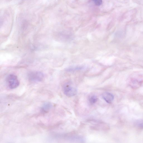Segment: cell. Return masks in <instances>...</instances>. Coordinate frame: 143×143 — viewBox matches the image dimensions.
Segmentation results:
<instances>
[{
  "label": "cell",
  "instance_id": "3",
  "mask_svg": "<svg viewBox=\"0 0 143 143\" xmlns=\"http://www.w3.org/2000/svg\"><path fill=\"white\" fill-rule=\"evenodd\" d=\"M64 94L67 97H71L76 94L77 91L76 88L66 84L64 85L63 88Z\"/></svg>",
  "mask_w": 143,
  "mask_h": 143
},
{
  "label": "cell",
  "instance_id": "2",
  "mask_svg": "<svg viewBox=\"0 0 143 143\" xmlns=\"http://www.w3.org/2000/svg\"><path fill=\"white\" fill-rule=\"evenodd\" d=\"M29 80L34 82H39L42 81L44 79V75L40 72H32L28 74Z\"/></svg>",
  "mask_w": 143,
  "mask_h": 143
},
{
  "label": "cell",
  "instance_id": "1",
  "mask_svg": "<svg viewBox=\"0 0 143 143\" xmlns=\"http://www.w3.org/2000/svg\"><path fill=\"white\" fill-rule=\"evenodd\" d=\"M6 81L8 87L11 89H15L20 84L18 77L13 74H9L6 78Z\"/></svg>",
  "mask_w": 143,
  "mask_h": 143
},
{
  "label": "cell",
  "instance_id": "8",
  "mask_svg": "<svg viewBox=\"0 0 143 143\" xmlns=\"http://www.w3.org/2000/svg\"><path fill=\"white\" fill-rule=\"evenodd\" d=\"M139 125L140 126L143 128V122H140L139 123Z\"/></svg>",
  "mask_w": 143,
  "mask_h": 143
},
{
  "label": "cell",
  "instance_id": "4",
  "mask_svg": "<svg viewBox=\"0 0 143 143\" xmlns=\"http://www.w3.org/2000/svg\"><path fill=\"white\" fill-rule=\"evenodd\" d=\"M102 97L104 99L108 104L112 103L114 99V95L107 92H105L102 94Z\"/></svg>",
  "mask_w": 143,
  "mask_h": 143
},
{
  "label": "cell",
  "instance_id": "5",
  "mask_svg": "<svg viewBox=\"0 0 143 143\" xmlns=\"http://www.w3.org/2000/svg\"><path fill=\"white\" fill-rule=\"evenodd\" d=\"M52 107V104L49 102L44 103L41 108V112L43 114L47 113Z\"/></svg>",
  "mask_w": 143,
  "mask_h": 143
},
{
  "label": "cell",
  "instance_id": "7",
  "mask_svg": "<svg viewBox=\"0 0 143 143\" xmlns=\"http://www.w3.org/2000/svg\"><path fill=\"white\" fill-rule=\"evenodd\" d=\"M95 5L97 6L101 5L102 3V0H93Z\"/></svg>",
  "mask_w": 143,
  "mask_h": 143
},
{
  "label": "cell",
  "instance_id": "6",
  "mask_svg": "<svg viewBox=\"0 0 143 143\" xmlns=\"http://www.w3.org/2000/svg\"><path fill=\"white\" fill-rule=\"evenodd\" d=\"M98 100V98L94 95H91L89 98L90 102L91 104H93L96 102Z\"/></svg>",
  "mask_w": 143,
  "mask_h": 143
}]
</instances>
